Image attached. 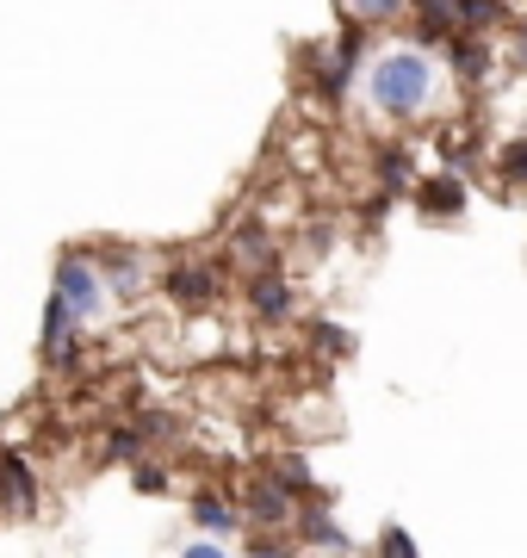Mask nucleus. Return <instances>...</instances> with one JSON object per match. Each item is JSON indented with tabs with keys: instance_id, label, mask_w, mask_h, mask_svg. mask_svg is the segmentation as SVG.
Here are the masks:
<instances>
[{
	"instance_id": "dca6fc26",
	"label": "nucleus",
	"mask_w": 527,
	"mask_h": 558,
	"mask_svg": "<svg viewBox=\"0 0 527 558\" xmlns=\"http://www.w3.org/2000/svg\"><path fill=\"white\" fill-rule=\"evenodd\" d=\"M137 490L162 497V490H168V472H162V465H137Z\"/></svg>"
},
{
	"instance_id": "f257e3e1",
	"label": "nucleus",
	"mask_w": 527,
	"mask_h": 558,
	"mask_svg": "<svg viewBox=\"0 0 527 558\" xmlns=\"http://www.w3.org/2000/svg\"><path fill=\"white\" fill-rule=\"evenodd\" d=\"M372 106L385 119H416L428 100H434V62L422 50H391V57L372 62Z\"/></svg>"
},
{
	"instance_id": "f3484780",
	"label": "nucleus",
	"mask_w": 527,
	"mask_h": 558,
	"mask_svg": "<svg viewBox=\"0 0 527 558\" xmlns=\"http://www.w3.org/2000/svg\"><path fill=\"white\" fill-rule=\"evenodd\" d=\"M317 348H329V354H347V336L335 329V323H317Z\"/></svg>"
},
{
	"instance_id": "39448f33",
	"label": "nucleus",
	"mask_w": 527,
	"mask_h": 558,
	"mask_svg": "<svg viewBox=\"0 0 527 558\" xmlns=\"http://www.w3.org/2000/svg\"><path fill=\"white\" fill-rule=\"evenodd\" d=\"M248 304H255V317H267V323H280L285 311H292V286H285L273 267H261V274L248 279Z\"/></svg>"
},
{
	"instance_id": "9d476101",
	"label": "nucleus",
	"mask_w": 527,
	"mask_h": 558,
	"mask_svg": "<svg viewBox=\"0 0 527 558\" xmlns=\"http://www.w3.org/2000/svg\"><path fill=\"white\" fill-rule=\"evenodd\" d=\"M305 539H310V546H329V553H347V534L323 515V509H310V515H305Z\"/></svg>"
},
{
	"instance_id": "f8f14e48",
	"label": "nucleus",
	"mask_w": 527,
	"mask_h": 558,
	"mask_svg": "<svg viewBox=\"0 0 527 558\" xmlns=\"http://www.w3.org/2000/svg\"><path fill=\"white\" fill-rule=\"evenodd\" d=\"M404 7L409 0H347V13L360 25H372V20H404Z\"/></svg>"
},
{
	"instance_id": "6e6552de",
	"label": "nucleus",
	"mask_w": 527,
	"mask_h": 558,
	"mask_svg": "<svg viewBox=\"0 0 527 558\" xmlns=\"http://www.w3.org/2000/svg\"><path fill=\"white\" fill-rule=\"evenodd\" d=\"M193 521H199L205 534H218V539H230L236 527H243V515H236V502H230V497H218V490H199V497H193Z\"/></svg>"
},
{
	"instance_id": "9b49d317",
	"label": "nucleus",
	"mask_w": 527,
	"mask_h": 558,
	"mask_svg": "<svg viewBox=\"0 0 527 558\" xmlns=\"http://www.w3.org/2000/svg\"><path fill=\"white\" fill-rule=\"evenodd\" d=\"M459 205H466L459 180H434V186H422V211H459Z\"/></svg>"
},
{
	"instance_id": "7ed1b4c3",
	"label": "nucleus",
	"mask_w": 527,
	"mask_h": 558,
	"mask_svg": "<svg viewBox=\"0 0 527 558\" xmlns=\"http://www.w3.org/2000/svg\"><path fill=\"white\" fill-rule=\"evenodd\" d=\"M292 497H298V490H285L280 478H255V490H248V521H255V527H285V521L298 515Z\"/></svg>"
},
{
	"instance_id": "ddd939ff",
	"label": "nucleus",
	"mask_w": 527,
	"mask_h": 558,
	"mask_svg": "<svg viewBox=\"0 0 527 558\" xmlns=\"http://www.w3.org/2000/svg\"><path fill=\"white\" fill-rule=\"evenodd\" d=\"M379 174H385V186L397 193V186L409 180V156H397V149H385V161H379Z\"/></svg>"
},
{
	"instance_id": "4468645a",
	"label": "nucleus",
	"mask_w": 527,
	"mask_h": 558,
	"mask_svg": "<svg viewBox=\"0 0 527 558\" xmlns=\"http://www.w3.org/2000/svg\"><path fill=\"white\" fill-rule=\"evenodd\" d=\"M236 248H243V260H267V255H273L267 230H243V236H236Z\"/></svg>"
},
{
	"instance_id": "0eeeda50",
	"label": "nucleus",
	"mask_w": 527,
	"mask_h": 558,
	"mask_svg": "<svg viewBox=\"0 0 527 558\" xmlns=\"http://www.w3.org/2000/svg\"><path fill=\"white\" fill-rule=\"evenodd\" d=\"M168 299L174 304H211L218 299V267H174V274H168Z\"/></svg>"
},
{
	"instance_id": "1a4fd4ad",
	"label": "nucleus",
	"mask_w": 527,
	"mask_h": 558,
	"mask_svg": "<svg viewBox=\"0 0 527 558\" xmlns=\"http://www.w3.org/2000/svg\"><path fill=\"white\" fill-rule=\"evenodd\" d=\"M149 435H162V422H124L106 435V459H137L149 447Z\"/></svg>"
},
{
	"instance_id": "2eb2a0df",
	"label": "nucleus",
	"mask_w": 527,
	"mask_h": 558,
	"mask_svg": "<svg viewBox=\"0 0 527 558\" xmlns=\"http://www.w3.org/2000/svg\"><path fill=\"white\" fill-rule=\"evenodd\" d=\"M273 478H280L285 490H298V497H305V490H310V472H305V465H298V459H285V465H280V472H273Z\"/></svg>"
},
{
	"instance_id": "f03ea898",
	"label": "nucleus",
	"mask_w": 527,
	"mask_h": 558,
	"mask_svg": "<svg viewBox=\"0 0 527 558\" xmlns=\"http://www.w3.org/2000/svg\"><path fill=\"white\" fill-rule=\"evenodd\" d=\"M57 292L69 304H75V317H100V304H106V274H100V260H82V255H62L57 260Z\"/></svg>"
},
{
	"instance_id": "20e7f679",
	"label": "nucleus",
	"mask_w": 527,
	"mask_h": 558,
	"mask_svg": "<svg viewBox=\"0 0 527 558\" xmlns=\"http://www.w3.org/2000/svg\"><path fill=\"white\" fill-rule=\"evenodd\" d=\"M100 274H106V292H112V299H137L143 292V255L137 248H106Z\"/></svg>"
},
{
	"instance_id": "423d86ee",
	"label": "nucleus",
	"mask_w": 527,
	"mask_h": 558,
	"mask_svg": "<svg viewBox=\"0 0 527 558\" xmlns=\"http://www.w3.org/2000/svg\"><path fill=\"white\" fill-rule=\"evenodd\" d=\"M0 497L13 502L20 515H32V509H38V484H32V465H25L20 453H0Z\"/></svg>"
},
{
	"instance_id": "a211bd4d",
	"label": "nucleus",
	"mask_w": 527,
	"mask_h": 558,
	"mask_svg": "<svg viewBox=\"0 0 527 558\" xmlns=\"http://www.w3.org/2000/svg\"><path fill=\"white\" fill-rule=\"evenodd\" d=\"M503 168L527 180V143H508V149H503Z\"/></svg>"
}]
</instances>
